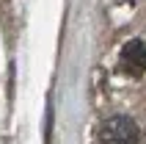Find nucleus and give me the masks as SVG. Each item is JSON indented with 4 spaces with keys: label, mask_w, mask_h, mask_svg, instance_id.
<instances>
[{
    "label": "nucleus",
    "mask_w": 146,
    "mask_h": 144,
    "mask_svg": "<svg viewBox=\"0 0 146 144\" xmlns=\"http://www.w3.org/2000/svg\"><path fill=\"white\" fill-rule=\"evenodd\" d=\"M102 144H138L141 130L130 116H110L99 130Z\"/></svg>",
    "instance_id": "nucleus-1"
},
{
    "label": "nucleus",
    "mask_w": 146,
    "mask_h": 144,
    "mask_svg": "<svg viewBox=\"0 0 146 144\" xmlns=\"http://www.w3.org/2000/svg\"><path fill=\"white\" fill-rule=\"evenodd\" d=\"M121 69L127 75H141L146 69V42L143 39H132L121 47Z\"/></svg>",
    "instance_id": "nucleus-2"
}]
</instances>
